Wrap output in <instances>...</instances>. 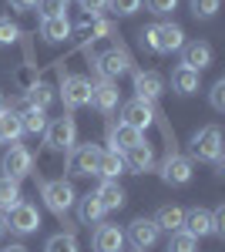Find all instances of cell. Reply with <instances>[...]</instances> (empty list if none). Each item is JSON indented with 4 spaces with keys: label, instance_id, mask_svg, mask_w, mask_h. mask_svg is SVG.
Returning <instances> with one entry per match:
<instances>
[{
    "label": "cell",
    "instance_id": "4dcf8cb0",
    "mask_svg": "<svg viewBox=\"0 0 225 252\" xmlns=\"http://www.w3.org/2000/svg\"><path fill=\"white\" fill-rule=\"evenodd\" d=\"M44 252H77V239H74V235H67V232L51 235L47 246H44Z\"/></svg>",
    "mask_w": 225,
    "mask_h": 252
},
{
    "label": "cell",
    "instance_id": "f35d334b",
    "mask_svg": "<svg viewBox=\"0 0 225 252\" xmlns=\"http://www.w3.org/2000/svg\"><path fill=\"white\" fill-rule=\"evenodd\" d=\"M108 31H111V24L97 20V24H91V27H84V37H88V40H97V34H108Z\"/></svg>",
    "mask_w": 225,
    "mask_h": 252
},
{
    "label": "cell",
    "instance_id": "9a60e30c",
    "mask_svg": "<svg viewBox=\"0 0 225 252\" xmlns=\"http://www.w3.org/2000/svg\"><path fill=\"white\" fill-rule=\"evenodd\" d=\"M161 178L168 185H188L192 182V161L182 155H168V161L161 165Z\"/></svg>",
    "mask_w": 225,
    "mask_h": 252
},
{
    "label": "cell",
    "instance_id": "5bb4252c",
    "mask_svg": "<svg viewBox=\"0 0 225 252\" xmlns=\"http://www.w3.org/2000/svg\"><path fill=\"white\" fill-rule=\"evenodd\" d=\"M128 235H131L134 249L145 252V249H151V246L158 242V225H155V219H134L131 229H128Z\"/></svg>",
    "mask_w": 225,
    "mask_h": 252
},
{
    "label": "cell",
    "instance_id": "ba28073f",
    "mask_svg": "<svg viewBox=\"0 0 225 252\" xmlns=\"http://www.w3.org/2000/svg\"><path fill=\"white\" fill-rule=\"evenodd\" d=\"M61 94H64L67 108H84V104H91V81L81 74H67L61 84Z\"/></svg>",
    "mask_w": 225,
    "mask_h": 252
},
{
    "label": "cell",
    "instance_id": "1f68e13d",
    "mask_svg": "<svg viewBox=\"0 0 225 252\" xmlns=\"http://www.w3.org/2000/svg\"><path fill=\"white\" fill-rule=\"evenodd\" d=\"M219 3H222V0H192V14L198 20H212L219 14Z\"/></svg>",
    "mask_w": 225,
    "mask_h": 252
},
{
    "label": "cell",
    "instance_id": "44dd1931",
    "mask_svg": "<svg viewBox=\"0 0 225 252\" xmlns=\"http://www.w3.org/2000/svg\"><path fill=\"white\" fill-rule=\"evenodd\" d=\"M97 202L104 205V212H111V209H121L125 205V189L118 185V182H111V178H104L101 185H97Z\"/></svg>",
    "mask_w": 225,
    "mask_h": 252
},
{
    "label": "cell",
    "instance_id": "484cf974",
    "mask_svg": "<svg viewBox=\"0 0 225 252\" xmlns=\"http://www.w3.org/2000/svg\"><path fill=\"white\" fill-rule=\"evenodd\" d=\"M101 215H104V205L97 202V195H84L81 205H77V219L84 225H94V222H101Z\"/></svg>",
    "mask_w": 225,
    "mask_h": 252
},
{
    "label": "cell",
    "instance_id": "3957f363",
    "mask_svg": "<svg viewBox=\"0 0 225 252\" xmlns=\"http://www.w3.org/2000/svg\"><path fill=\"white\" fill-rule=\"evenodd\" d=\"M222 152H225L222 131H219L215 125L195 131V138H192V155L198 158V161H215V165H222Z\"/></svg>",
    "mask_w": 225,
    "mask_h": 252
},
{
    "label": "cell",
    "instance_id": "7c38bea8",
    "mask_svg": "<svg viewBox=\"0 0 225 252\" xmlns=\"http://www.w3.org/2000/svg\"><path fill=\"white\" fill-rule=\"evenodd\" d=\"M91 104L101 111V115H111L114 108H118V84L114 81H97V84H91Z\"/></svg>",
    "mask_w": 225,
    "mask_h": 252
},
{
    "label": "cell",
    "instance_id": "4fadbf2b",
    "mask_svg": "<svg viewBox=\"0 0 225 252\" xmlns=\"http://www.w3.org/2000/svg\"><path fill=\"white\" fill-rule=\"evenodd\" d=\"M182 64L202 74L208 64H212V47H208L205 40H192V44H185V47H182Z\"/></svg>",
    "mask_w": 225,
    "mask_h": 252
},
{
    "label": "cell",
    "instance_id": "60d3db41",
    "mask_svg": "<svg viewBox=\"0 0 225 252\" xmlns=\"http://www.w3.org/2000/svg\"><path fill=\"white\" fill-rule=\"evenodd\" d=\"M34 7H37V0H10V10H17V14H27Z\"/></svg>",
    "mask_w": 225,
    "mask_h": 252
},
{
    "label": "cell",
    "instance_id": "7bdbcfd3",
    "mask_svg": "<svg viewBox=\"0 0 225 252\" xmlns=\"http://www.w3.org/2000/svg\"><path fill=\"white\" fill-rule=\"evenodd\" d=\"M3 252H27L24 246H10V249H3Z\"/></svg>",
    "mask_w": 225,
    "mask_h": 252
},
{
    "label": "cell",
    "instance_id": "8992f818",
    "mask_svg": "<svg viewBox=\"0 0 225 252\" xmlns=\"http://www.w3.org/2000/svg\"><path fill=\"white\" fill-rule=\"evenodd\" d=\"M34 172V155L27 152V148H20V145H10L7 152H3V178H27V175Z\"/></svg>",
    "mask_w": 225,
    "mask_h": 252
},
{
    "label": "cell",
    "instance_id": "7dc6e473",
    "mask_svg": "<svg viewBox=\"0 0 225 252\" xmlns=\"http://www.w3.org/2000/svg\"><path fill=\"white\" fill-rule=\"evenodd\" d=\"M0 252H3V249H0Z\"/></svg>",
    "mask_w": 225,
    "mask_h": 252
},
{
    "label": "cell",
    "instance_id": "d6986e66",
    "mask_svg": "<svg viewBox=\"0 0 225 252\" xmlns=\"http://www.w3.org/2000/svg\"><path fill=\"white\" fill-rule=\"evenodd\" d=\"M125 168H131V172H151L155 168V152H151V145H134L125 152Z\"/></svg>",
    "mask_w": 225,
    "mask_h": 252
},
{
    "label": "cell",
    "instance_id": "e575fe53",
    "mask_svg": "<svg viewBox=\"0 0 225 252\" xmlns=\"http://www.w3.org/2000/svg\"><path fill=\"white\" fill-rule=\"evenodd\" d=\"M108 7H111L118 17H128V14H134L141 7V0H108Z\"/></svg>",
    "mask_w": 225,
    "mask_h": 252
},
{
    "label": "cell",
    "instance_id": "52a82bcc",
    "mask_svg": "<svg viewBox=\"0 0 225 252\" xmlns=\"http://www.w3.org/2000/svg\"><path fill=\"white\" fill-rule=\"evenodd\" d=\"M97 158H101L97 145H74L67 152V168L74 175H97Z\"/></svg>",
    "mask_w": 225,
    "mask_h": 252
},
{
    "label": "cell",
    "instance_id": "5b68a950",
    "mask_svg": "<svg viewBox=\"0 0 225 252\" xmlns=\"http://www.w3.org/2000/svg\"><path fill=\"white\" fill-rule=\"evenodd\" d=\"M3 222H7V229L17 235H31L40 229V212L37 205H27V202H17L10 212L3 215Z\"/></svg>",
    "mask_w": 225,
    "mask_h": 252
},
{
    "label": "cell",
    "instance_id": "ab89813d",
    "mask_svg": "<svg viewBox=\"0 0 225 252\" xmlns=\"http://www.w3.org/2000/svg\"><path fill=\"white\" fill-rule=\"evenodd\" d=\"M212 229L219 235H225V205H219V209L212 212Z\"/></svg>",
    "mask_w": 225,
    "mask_h": 252
},
{
    "label": "cell",
    "instance_id": "ffe728a7",
    "mask_svg": "<svg viewBox=\"0 0 225 252\" xmlns=\"http://www.w3.org/2000/svg\"><path fill=\"white\" fill-rule=\"evenodd\" d=\"M182 229H185L188 235H195V239L212 235V232H215V229H212V212H205V209H192V212H185Z\"/></svg>",
    "mask_w": 225,
    "mask_h": 252
},
{
    "label": "cell",
    "instance_id": "836d02e7",
    "mask_svg": "<svg viewBox=\"0 0 225 252\" xmlns=\"http://www.w3.org/2000/svg\"><path fill=\"white\" fill-rule=\"evenodd\" d=\"M37 10H40V17H64L67 0H37Z\"/></svg>",
    "mask_w": 225,
    "mask_h": 252
},
{
    "label": "cell",
    "instance_id": "277c9868",
    "mask_svg": "<svg viewBox=\"0 0 225 252\" xmlns=\"http://www.w3.org/2000/svg\"><path fill=\"white\" fill-rule=\"evenodd\" d=\"M40 195H44V205L51 209L54 215H64L74 209V202H77V195H74V185L71 182H64V178H57V182H47L44 189H40Z\"/></svg>",
    "mask_w": 225,
    "mask_h": 252
},
{
    "label": "cell",
    "instance_id": "cb8c5ba5",
    "mask_svg": "<svg viewBox=\"0 0 225 252\" xmlns=\"http://www.w3.org/2000/svg\"><path fill=\"white\" fill-rule=\"evenodd\" d=\"M17 115H20V128H24L27 135H44V128H47V115H44V111L31 108V104H24Z\"/></svg>",
    "mask_w": 225,
    "mask_h": 252
},
{
    "label": "cell",
    "instance_id": "8d00e7d4",
    "mask_svg": "<svg viewBox=\"0 0 225 252\" xmlns=\"http://www.w3.org/2000/svg\"><path fill=\"white\" fill-rule=\"evenodd\" d=\"M34 84H37V71H34V67H20L17 71V88L20 91H31Z\"/></svg>",
    "mask_w": 225,
    "mask_h": 252
},
{
    "label": "cell",
    "instance_id": "83f0119b",
    "mask_svg": "<svg viewBox=\"0 0 225 252\" xmlns=\"http://www.w3.org/2000/svg\"><path fill=\"white\" fill-rule=\"evenodd\" d=\"M0 135H3V141H10V145H14V141L24 135L17 111H3V115H0Z\"/></svg>",
    "mask_w": 225,
    "mask_h": 252
},
{
    "label": "cell",
    "instance_id": "ee69618b",
    "mask_svg": "<svg viewBox=\"0 0 225 252\" xmlns=\"http://www.w3.org/2000/svg\"><path fill=\"white\" fill-rule=\"evenodd\" d=\"M3 111H7V104H3V94H0V115H3Z\"/></svg>",
    "mask_w": 225,
    "mask_h": 252
},
{
    "label": "cell",
    "instance_id": "30bf717a",
    "mask_svg": "<svg viewBox=\"0 0 225 252\" xmlns=\"http://www.w3.org/2000/svg\"><path fill=\"white\" fill-rule=\"evenodd\" d=\"M151 121H155V108H151L148 101H128L125 108H121V125H131V128H138V131H145Z\"/></svg>",
    "mask_w": 225,
    "mask_h": 252
},
{
    "label": "cell",
    "instance_id": "4316f807",
    "mask_svg": "<svg viewBox=\"0 0 225 252\" xmlns=\"http://www.w3.org/2000/svg\"><path fill=\"white\" fill-rule=\"evenodd\" d=\"M20 202V185L14 178H0V215H7Z\"/></svg>",
    "mask_w": 225,
    "mask_h": 252
},
{
    "label": "cell",
    "instance_id": "bcb514c9",
    "mask_svg": "<svg viewBox=\"0 0 225 252\" xmlns=\"http://www.w3.org/2000/svg\"><path fill=\"white\" fill-rule=\"evenodd\" d=\"M0 145H3V135H0Z\"/></svg>",
    "mask_w": 225,
    "mask_h": 252
},
{
    "label": "cell",
    "instance_id": "9c48e42d",
    "mask_svg": "<svg viewBox=\"0 0 225 252\" xmlns=\"http://www.w3.org/2000/svg\"><path fill=\"white\" fill-rule=\"evenodd\" d=\"M97 71H101L104 81H114V78H121V74L131 71V58H128L121 47H114V51H108V54L97 58Z\"/></svg>",
    "mask_w": 225,
    "mask_h": 252
},
{
    "label": "cell",
    "instance_id": "d590c367",
    "mask_svg": "<svg viewBox=\"0 0 225 252\" xmlns=\"http://www.w3.org/2000/svg\"><path fill=\"white\" fill-rule=\"evenodd\" d=\"M208 104L215 111H225V81H215L212 84V94H208Z\"/></svg>",
    "mask_w": 225,
    "mask_h": 252
},
{
    "label": "cell",
    "instance_id": "e0dca14e",
    "mask_svg": "<svg viewBox=\"0 0 225 252\" xmlns=\"http://www.w3.org/2000/svg\"><path fill=\"white\" fill-rule=\"evenodd\" d=\"M125 246V232L118 225H97L94 232V252H121Z\"/></svg>",
    "mask_w": 225,
    "mask_h": 252
},
{
    "label": "cell",
    "instance_id": "d6a6232c",
    "mask_svg": "<svg viewBox=\"0 0 225 252\" xmlns=\"http://www.w3.org/2000/svg\"><path fill=\"white\" fill-rule=\"evenodd\" d=\"M20 37V31H17V24L10 17H0V47H10V44H17Z\"/></svg>",
    "mask_w": 225,
    "mask_h": 252
},
{
    "label": "cell",
    "instance_id": "7402d4cb",
    "mask_svg": "<svg viewBox=\"0 0 225 252\" xmlns=\"http://www.w3.org/2000/svg\"><path fill=\"white\" fill-rule=\"evenodd\" d=\"M40 37L51 40V44L71 37V20H67V14H64V17H44L40 20Z\"/></svg>",
    "mask_w": 225,
    "mask_h": 252
},
{
    "label": "cell",
    "instance_id": "f6af8a7d",
    "mask_svg": "<svg viewBox=\"0 0 225 252\" xmlns=\"http://www.w3.org/2000/svg\"><path fill=\"white\" fill-rule=\"evenodd\" d=\"M3 229H7V222H3V215H0V235H3Z\"/></svg>",
    "mask_w": 225,
    "mask_h": 252
},
{
    "label": "cell",
    "instance_id": "603a6c76",
    "mask_svg": "<svg viewBox=\"0 0 225 252\" xmlns=\"http://www.w3.org/2000/svg\"><path fill=\"white\" fill-rule=\"evenodd\" d=\"M121 172H125V155H121V152H101V158H97V175L118 182Z\"/></svg>",
    "mask_w": 225,
    "mask_h": 252
},
{
    "label": "cell",
    "instance_id": "7a4b0ae2",
    "mask_svg": "<svg viewBox=\"0 0 225 252\" xmlns=\"http://www.w3.org/2000/svg\"><path fill=\"white\" fill-rule=\"evenodd\" d=\"M44 141H47V148L51 152H71L77 145V125L74 118H54V121H47V128H44Z\"/></svg>",
    "mask_w": 225,
    "mask_h": 252
},
{
    "label": "cell",
    "instance_id": "b9f144b4",
    "mask_svg": "<svg viewBox=\"0 0 225 252\" xmlns=\"http://www.w3.org/2000/svg\"><path fill=\"white\" fill-rule=\"evenodd\" d=\"M81 7H84L88 14H97V10H104V7H108V0H81Z\"/></svg>",
    "mask_w": 225,
    "mask_h": 252
},
{
    "label": "cell",
    "instance_id": "74e56055",
    "mask_svg": "<svg viewBox=\"0 0 225 252\" xmlns=\"http://www.w3.org/2000/svg\"><path fill=\"white\" fill-rule=\"evenodd\" d=\"M145 7H148L151 14H158V17H161V14H171V10L178 7V0H145Z\"/></svg>",
    "mask_w": 225,
    "mask_h": 252
},
{
    "label": "cell",
    "instance_id": "2e32d148",
    "mask_svg": "<svg viewBox=\"0 0 225 252\" xmlns=\"http://www.w3.org/2000/svg\"><path fill=\"white\" fill-rule=\"evenodd\" d=\"M108 141H111V152H128V148H134V145L145 141V131H138L131 125H114Z\"/></svg>",
    "mask_w": 225,
    "mask_h": 252
},
{
    "label": "cell",
    "instance_id": "f1b7e54d",
    "mask_svg": "<svg viewBox=\"0 0 225 252\" xmlns=\"http://www.w3.org/2000/svg\"><path fill=\"white\" fill-rule=\"evenodd\" d=\"M51 101H54V91H51L47 84H34V88L27 91V104H31V108H37V111H47V108H51Z\"/></svg>",
    "mask_w": 225,
    "mask_h": 252
},
{
    "label": "cell",
    "instance_id": "ac0fdd59",
    "mask_svg": "<svg viewBox=\"0 0 225 252\" xmlns=\"http://www.w3.org/2000/svg\"><path fill=\"white\" fill-rule=\"evenodd\" d=\"M198 84H202V74H198V71H192V67H185V64H178V67L171 71V88H175L182 97L195 94V91H198Z\"/></svg>",
    "mask_w": 225,
    "mask_h": 252
},
{
    "label": "cell",
    "instance_id": "d4e9b609",
    "mask_svg": "<svg viewBox=\"0 0 225 252\" xmlns=\"http://www.w3.org/2000/svg\"><path fill=\"white\" fill-rule=\"evenodd\" d=\"M182 222H185V212L178 205H165V209H158V215H155V225L158 229H168V232H178Z\"/></svg>",
    "mask_w": 225,
    "mask_h": 252
},
{
    "label": "cell",
    "instance_id": "6da1fadb",
    "mask_svg": "<svg viewBox=\"0 0 225 252\" xmlns=\"http://www.w3.org/2000/svg\"><path fill=\"white\" fill-rule=\"evenodd\" d=\"M141 44L155 54H171L185 47V31L178 24H151L141 31Z\"/></svg>",
    "mask_w": 225,
    "mask_h": 252
},
{
    "label": "cell",
    "instance_id": "f546056e",
    "mask_svg": "<svg viewBox=\"0 0 225 252\" xmlns=\"http://www.w3.org/2000/svg\"><path fill=\"white\" fill-rule=\"evenodd\" d=\"M168 252H198V239L188 235L185 229H178V232H171V239H168Z\"/></svg>",
    "mask_w": 225,
    "mask_h": 252
},
{
    "label": "cell",
    "instance_id": "8fae6325",
    "mask_svg": "<svg viewBox=\"0 0 225 252\" xmlns=\"http://www.w3.org/2000/svg\"><path fill=\"white\" fill-rule=\"evenodd\" d=\"M134 91H138V101H158V97L165 94V81L161 74H155V71H138L134 74Z\"/></svg>",
    "mask_w": 225,
    "mask_h": 252
}]
</instances>
